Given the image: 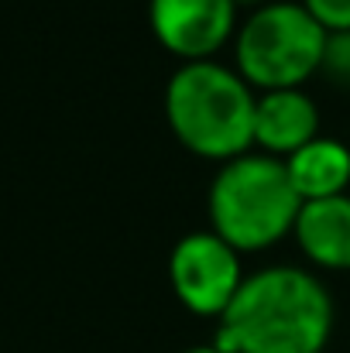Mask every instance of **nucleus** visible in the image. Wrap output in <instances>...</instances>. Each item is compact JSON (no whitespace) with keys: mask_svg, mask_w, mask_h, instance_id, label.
Masks as SVG:
<instances>
[{"mask_svg":"<svg viewBox=\"0 0 350 353\" xmlns=\"http://www.w3.org/2000/svg\"><path fill=\"white\" fill-rule=\"evenodd\" d=\"M333 333V299L302 268L275 264L244 278L217 319L224 353H320Z\"/></svg>","mask_w":350,"mask_h":353,"instance_id":"nucleus-1","label":"nucleus"},{"mask_svg":"<svg viewBox=\"0 0 350 353\" xmlns=\"http://www.w3.org/2000/svg\"><path fill=\"white\" fill-rule=\"evenodd\" d=\"M257 97L251 83L220 62L200 59L172 72L165 114L175 137L203 158H240L254 144Z\"/></svg>","mask_w":350,"mask_h":353,"instance_id":"nucleus-2","label":"nucleus"},{"mask_svg":"<svg viewBox=\"0 0 350 353\" xmlns=\"http://www.w3.org/2000/svg\"><path fill=\"white\" fill-rule=\"evenodd\" d=\"M302 196L275 154L231 158L210 185L213 230L237 250H261L295 230Z\"/></svg>","mask_w":350,"mask_h":353,"instance_id":"nucleus-3","label":"nucleus"},{"mask_svg":"<svg viewBox=\"0 0 350 353\" xmlns=\"http://www.w3.org/2000/svg\"><path fill=\"white\" fill-rule=\"evenodd\" d=\"M327 34L306 3L278 0L254 7L237 31L240 76L264 90H299V83L323 65Z\"/></svg>","mask_w":350,"mask_h":353,"instance_id":"nucleus-4","label":"nucleus"},{"mask_svg":"<svg viewBox=\"0 0 350 353\" xmlns=\"http://www.w3.org/2000/svg\"><path fill=\"white\" fill-rule=\"evenodd\" d=\"M168 274L179 302L196 316L220 319L244 285L240 250L231 247L217 230L186 234L168 257Z\"/></svg>","mask_w":350,"mask_h":353,"instance_id":"nucleus-5","label":"nucleus"},{"mask_svg":"<svg viewBox=\"0 0 350 353\" xmlns=\"http://www.w3.org/2000/svg\"><path fill=\"white\" fill-rule=\"evenodd\" d=\"M148 14L155 38L189 62L210 59L237 24L233 0H151Z\"/></svg>","mask_w":350,"mask_h":353,"instance_id":"nucleus-6","label":"nucleus"},{"mask_svg":"<svg viewBox=\"0 0 350 353\" xmlns=\"http://www.w3.org/2000/svg\"><path fill=\"white\" fill-rule=\"evenodd\" d=\"M320 110L313 97L302 90H268L257 97L254 110V144L264 148V154H295L320 134Z\"/></svg>","mask_w":350,"mask_h":353,"instance_id":"nucleus-7","label":"nucleus"},{"mask_svg":"<svg viewBox=\"0 0 350 353\" xmlns=\"http://www.w3.org/2000/svg\"><path fill=\"white\" fill-rule=\"evenodd\" d=\"M299 247L323 268H350V196L309 199L295 220Z\"/></svg>","mask_w":350,"mask_h":353,"instance_id":"nucleus-8","label":"nucleus"},{"mask_svg":"<svg viewBox=\"0 0 350 353\" xmlns=\"http://www.w3.org/2000/svg\"><path fill=\"white\" fill-rule=\"evenodd\" d=\"M285 168L302 203L344 196L350 185V148L337 137H316L295 154H289Z\"/></svg>","mask_w":350,"mask_h":353,"instance_id":"nucleus-9","label":"nucleus"},{"mask_svg":"<svg viewBox=\"0 0 350 353\" xmlns=\"http://www.w3.org/2000/svg\"><path fill=\"white\" fill-rule=\"evenodd\" d=\"M333 83L350 86V31H330L327 34V52L320 65Z\"/></svg>","mask_w":350,"mask_h":353,"instance_id":"nucleus-10","label":"nucleus"},{"mask_svg":"<svg viewBox=\"0 0 350 353\" xmlns=\"http://www.w3.org/2000/svg\"><path fill=\"white\" fill-rule=\"evenodd\" d=\"M327 31H350V0H302Z\"/></svg>","mask_w":350,"mask_h":353,"instance_id":"nucleus-11","label":"nucleus"},{"mask_svg":"<svg viewBox=\"0 0 350 353\" xmlns=\"http://www.w3.org/2000/svg\"><path fill=\"white\" fill-rule=\"evenodd\" d=\"M186 353H224L217 343H210V347H193V350H186Z\"/></svg>","mask_w":350,"mask_h":353,"instance_id":"nucleus-12","label":"nucleus"},{"mask_svg":"<svg viewBox=\"0 0 350 353\" xmlns=\"http://www.w3.org/2000/svg\"><path fill=\"white\" fill-rule=\"evenodd\" d=\"M233 3H257V7H264V0H233Z\"/></svg>","mask_w":350,"mask_h":353,"instance_id":"nucleus-13","label":"nucleus"}]
</instances>
